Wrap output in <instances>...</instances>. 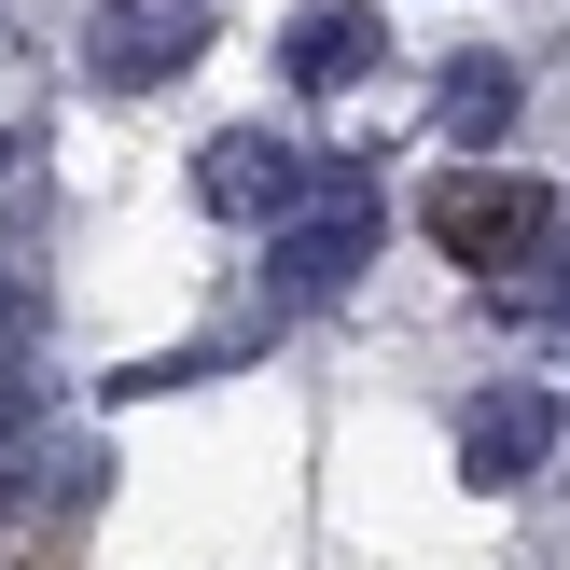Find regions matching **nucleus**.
I'll list each match as a JSON object with an SVG mask.
<instances>
[{
    "label": "nucleus",
    "mask_w": 570,
    "mask_h": 570,
    "mask_svg": "<svg viewBox=\"0 0 570 570\" xmlns=\"http://www.w3.org/2000/svg\"><path fill=\"white\" fill-rule=\"evenodd\" d=\"M362 56H376V14H362V0H321V14H293V70H306V83H348Z\"/></svg>",
    "instance_id": "nucleus-2"
},
{
    "label": "nucleus",
    "mask_w": 570,
    "mask_h": 570,
    "mask_svg": "<svg viewBox=\"0 0 570 570\" xmlns=\"http://www.w3.org/2000/svg\"><path fill=\"white\" fill-rule=\"evenodd\" d=\"M473 460H488V473H529V460H543V404H501L488 432H473Z\"/></svg>",
    "instance_id": "nucleus-4"
},
{
    "label": "nucleus",
    "mask_w": 570,
    "mask_h": 570,
    "mask_svg": "<svg viewBox=\"0 0 570 570\" xmlns=\"http://www.w3.org/2000/svg\"><path fill=\"white\" fill-rule=\"evenodd\" d=\"M181 0H126V14H111V70H181Z\"/></svg>",
    "instance_id": "nucleus-3"
},
{
    "label": "nucleus",
    "mask_w": 570,
    "mask_h": 570,
    "mask_svg": "<svg viewBox=\"0 0 570 570\" xmlns=\"http://www.w3.org/2000/svg\"><path fill=\"white\" fill-rule=\"evenodd\" d=\"M432 237L460 250V265H515V250L543 237V195H529V181H445L432 195Z\"/></svg>",
    "instance_id": "nucleus-1"
}]
</instances>
